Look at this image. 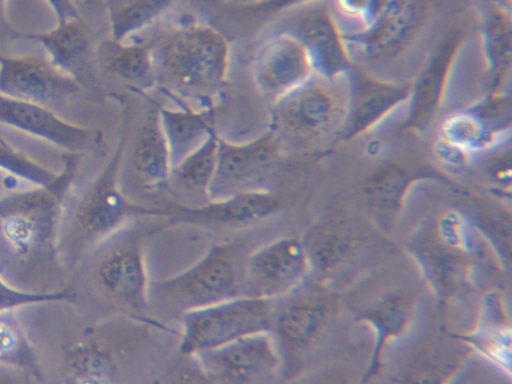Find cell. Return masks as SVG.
I'll return each mask as SVG.
<instances>
[{
  "mask_svg": "<svg viewBox=\"0 0 512 384\" xmlns=\"http://www.w3.org/2000/svg\"><path fill=\"white\" fill-rule=\"evenodd\" d=\"M0 372L17 375L26 384H43L20 306L0 311Z\"/></svg>",
  "mask_w": 512,
  "mask_h": 384,
  "instance_id": "e0dca14e",
  "label": "cell"
},
{
  "mask_svg": "<svg viewBox=\"0 0 512 384\" xmlns=\"http://www.w3.org/2000/svg\"><path fill=\"white\" fill-rule=\"evenodd\" d=\"M33 185L0 167V197Z\"/></svg>",
  "mask_w": 512,
  "mask_h": 384,
  "instance_id": "83f0119b",
  "label": "cell"
},
{
  "mask_svg": "<svg viewBox=\"0 0 512 384\" xmlns=\"http://www.w3.org/2000/svg\"><path fill=\"white\" fill-rule=\"evenodd\" d=\"M275 103L276 116L283 125L310 136L328 133L342 113L337 95L310 77Z\"/></svg>",
  "mask_w": 512,
  "mask_h": 384,
  "instance_id": "9a60e30c",
  "label": "cell"
},
{
  "mask_svg": "<svg viewBox=\"0 0 512 384\" xmlns=\"http://www.w3.org/2000/svg\"><path fill=\"white\" fill-rule=\"evenodd\" d=\"M52 8L57 23L79 20V13L73 0H46Z\"/></svg>",
  "mask_w": 512,
  "mask_h": 384,
  "instance_id": "4316f807",
  "label": "cell"
},
{
  "mask_svg": "<svg viewBox=\"0 0 512 384\" xmlns=\"http://www.w3.org/2000/svg\"><path fill=\"white\" fill-rule=\"evenodd\" d=\"M20 311L43 384L116 380L119 359L107 318L78 305L67 293L21 305Z\"/></svg>",
  "mask_w": 512,
  "mask_h": 384,
  "instance_id": "7a4b0ae2",
  "label": "cell"
},
{
  "mask_svg": "<svg viewBox=\"0 0 512 384\" xmlns=\"http://www.w3.org/2000/svg\"><path fill=\"white\" fill-rule=\"evenodd\" d=\"M312 63L306 47L287 33L269 38L259 49L253 78L260 92L276 102L309 77Z\"/></svg>",
  "mask_w": 512,
  "mask_h": 384,
  "instance_id": "7c38bea8",
  "label": "cell"
},
{
  "mask_svg": "<svg viewBox=\"0 0 512 384\" xmlns=\"http://www.w3.org/2000/svg\"><path fill=\"white\" fill-rule=\"evenodd\" d=\"M132 165L147 187L159 188L168 184L172 164L157 110L150 111L138 132Z\"/></svg>",
  "mask_w": 512,
  "mask_h": 384,
  "instance_id": "ac0fdd59",
  "label": "cell"
},
{
  "mask_svg": "<svg viewBox=\"0 0 512 384\" xmlns=\"http://www.w3.org/2000/svg\"><path fill=\"white\" fill-rule=\"evenodd\" d=\"M78 80L49 59L36 55H0V93L54 112L80 91Z\"/></svg>",
  "mask_w": 512,
  "mask_h": 384,
  "instance_id": "30bf717a",
  "label": "cell"
},
{
  "mask_svg": "<svg viewBox=\"0 0 512 384\" xmlns=\"http://www.w3.org/2000/svg\"><path fill=\"white\" fill-rule=\"evenodd\" d=\"M23 37L39 42L46 50L49 61L56 68L76 78V73L88 51V39L79 20L57 23L49 31L27 34Z\"/></svg>",
  "mask_w": 512,
  "mask_h": 384,
  "instance_id": "44dd1931",
  "label": "cell"
},
{
  "mask_svg": "<svg viewBox=\"0 0 512 384\" xmlns=\"http://www.w3.org/2000/svg\"><path fill=\"white\" fill-rule=\"evenodd\" d=\"M174 0H106L111 40L122 42L143 30Z\"/></svg>",
  "mask_w": 512,
  "mask_h": 384,
  "instance_id": "603a6c76",
  "label": "cell"
},
{
  "mask_svg": "<svg viewBox=\"0 0 512 384\" xmlns=\"http://www.w3.org/2000/svg\"><path fill=\"white\" fill-rule=\"evenodd\" d=\"M303 269V252L295 240L262 245L244 258L243 294L274 299L293 287Z\"/></svg>",
  "mask_w": 512,
  "mask_h": 384,
  "instance_id": "8fae6325",
  "label": "cell"
},
{
  "mask_svg": "<svg viewBox=\"0 0 512 384\" xmlns=\"http://www.w3.org/2000/svg\"><path fill=\"white\" fill-rule=\"evenodd\" d=\"M311 1L314 0H260L246 5V8L262 14H275Z\"/></svg>",
  "mask_w": 512,
  "mask_h": 384,
  "instance_id": "484cf974",
  "label": "cell"
},
{
  "mask_svg": "<svg viewBox=\"0 0 512 384\" xmlns=\"http://www.w3.org/2000/svg\"><path fill=\"white\" fill-rule=\"evenodd\" d=\"M203 376L214 383H264L279 365L273 334L258 332L191 355Z\"/></svg>",
  "mask_w": 512,
  "mask_h": 384,
  "instance_id": "ba28073f",
  "label": "cell"
},
{
  "mask_svg": "<svg viewBox=\"0 0 512 384\" xmlns=\"http://www.w3.org/2000/svg\"><path fill=\"white\" fill-rule=\"evenodd\" d=\"M149 286L141 238L125 226L85 255L71 272L66 293L96 313L112 305L142 310L149 307Z\"/></svg>",
  "mask_w": 512,
  "mask_h": 384,
  "instance_id": "5b68a950",
  "label": "cell"
},
{
  "mask_svg": "<svg viewBox=\"0 0 512 384\" xmlns=\"http://www.w3.org/2000/svg\"><path fill=\"white\" fill-rule=\"evenodd\" d=\"M284 26L283 33L295 37L306 47L312 67L319 65L333 72L342 65L336 27L324 3L314 0L294 7Z\"/></svg>",
  "mask_w": 512,
  "mask_h": 384,
  "instance_id": "2e32d148",
  "label": "cell"
},
{
  "mask_svg": "<svg viewBox=\"0 0 512 384\" xmlns=\"http://www.w3.org/2000/svg\"><path fill=\"white\" fill-rule=\"evenodd\" d=\"M0 167L34 185L48 184L58 174L1 137Z\"/></svg>",
  "mask_w": 512,
  "mask_h": 384,
  "instance_id": "cb8c5ba5",
  "label": "cell"
},
{
  "mask_svg": "<svg viewBox=\"0 0 512 384\" xmlns=\"http://www.w3.org/2000/svg\"><path fill=\"white\" fill-rule=\"evenodd\" d=\"M84 153H61L62 167L48 184L0 197V278L31 295L66 293L68 273L58 250L63 200L82 165Z\"/></svg>",
  "mask_w": 512,
  "mask_h": 384,
  "instance_id": "6da1fadb",
  "label": "cell"
},
{
  "mask_svg": "<svg viewBox=\"0 0 512 384\" xmlns=\"http://www.w3.org/2000/svg\"><path fill=\"white\" fill-rule=\"evenodd\" d=\"M278 207L268 190H253L190 206L172 204L159 208V216L175 222L208 227H241L264 220Z\"/></svg>",
  "mask_w": 512,
  "mask_h": 384,
  "instance_id": "4fadbf2b",
  "label": "cell"
},
{
  "mask_svg": "<svg viewBox=\"0 0 512 384\" xmlns=\"http://www.w3.org/2000/svg\"><path fill=\"white\" fill-rule=\"evenodd\" d=\"M66 294V293H63ZM61 295V294H58ZM57 295L50 296H41V295H31L18 292L13 290L8 285H6L0 278V311L21 306L30 302L46 299L49 297H53Z\"/></svg>",
  "mask_w": 512,
  "mask_h": 384,
  "instance_id": "d4e9b609",
  "label": "cell"
},
{
  "mask_svg": "<svg viewBox=\"0 0 512 384\" xmlns=\"http://www.w3.org/2000/svg\"><path fill=\"white\" fill-rule=\"evenodd\" d=\"M3 2V0H0V4Z\"/></svg>",
  "mask_w": 512,
  "mask_h": 384,
  "instance_id": "f1b7e54d",
  "label": "cell"
},
{
  "mask_svg": "<svg viewBox=\"0 0 512 384\" xmlns=\"http://www.w3.org/2000/svg\"><path fill=\"white\" fill-rule=\"evenodd\" d=\"M242 269L230 244L212 245L185 270L150 282L149 305L180 317L186 311L241 295Z\"/></svg>",
  "mask_w": 512,
  "mask_h": 384,
  "instance_id": "8992f818",
  "label": "cell"
},
{
  "mask_svg": "<svg viewBox=\"0 0 512 384\" xmlns=\"http://www.w3.org/2000/svg\"><path fill=\"white\" fill-rule=\"evenodd\" d=\"M276 153L277 141L273 130L241 143L230 142L219 136L216 169L209 189L210 200L246 191L265 190L262 184Z\"/></svg>",
  "mask_w": 512,
  "mask_h": 384,
  "instance_id": "9c48e42d",
  "label": "cell"
},
{
  "mask_svg": "<svg viewBox=\"0 0 512 384\" xmlns=\"http://www.w3.org/2000/svg\"><path fill=\"white\" fill-rule=\"evenodd\" d=\"M273 299L241 294L180 316L179 348L183 354L221 346L258 332H271Z\"/></svg>",
  "mask_w": 512,
  "mask_h": 384,
  "instance_id": "52a82bcc",
  "label": "cell"
},
{
  "mask_svg": "<svg viewBox=\"0 0 512 384\" xmlns=\"http://www.w3.org/2000/svg\"><path fill=\"white\" fill-rule=\"evenodd\" d=\"M157 111L172 167L200 146L214 129L210 109L179 105L177 109L159 107Z\"/></svg>",
  "mask_w": 512,
  "mask_h": 384,
  "instance_id": "d6986e66",
  "label": "cell"
},
{
  "mask_svg": "<svg viewBox=\"0 0 512 384\" xmlns=\"http://www.w3.org/2000/svg\"><path fill=\"white\" fill-rule=\"evenodd\" d=\"M0 123L43 139L63 152L84 153L95 141L90 129L69 123L46 107L2 93Z\"/></svg>",
  "mask_w": 512,
  "mask_h": 384,
  "instance_id": "5bb4252c",
  "label": "cell"
},
{
  "mask_svg": "<svg viewBox=\"0 0 512 384\" xmlns=\"http://www.w3.org/2000/svg\"><path fill=\"white\" fill-rule=\"evenodd\" d=\"M102 48L104 63L112 73L142 89L156 86L153 48L150 44L111 40Z\"/></svg>",
  "mask_w": 512,
  "mask_h": 384,
  "instance_id": "7402d4cb",
  "label": "cell"
},
{
  "mask_svg": "<svg viewBox=\"0 0 512 384\" xmlns=\"http://www.w3.org/2000/svg\"><path fill=\"white\" fill-rule=\"evenodd\" d=\"M152 48L156 86L179 105L210 109L226 82V38L208 25L188 24L171 30Z\"/></svg>",
  "mask_w": 512,
  "mask_h": 384,
  "instance_id": "277c9868",
  "label": "cell"
},
{
  "mask_svg": "<svg viewBox=\"0 0 512 384\" xmlns=\"http://www.w3.org/2000/svg\"><path fill=\"white\" fill-rule=\"evenodd\" d=\"M125 141L90 181L75 177L62 204L58 250L68 276L96 245L115 234L135 216H158V208L130 202L119 184ZM69 280V279H68Z\"/></svg>",
  "mask_w": 512,
  "mask_h": 384,
  "instance_id": "3957f363",
  "label": "cell"
},
{
  "mask_svg": "<svg viewBox=\"0 0 512 384\" xmlns=\"http://www.w3.org/2000/svg\"><path fill=\"white\" fill-rule=\"evenodd\" d=\"M219 135L215 128L194 151L171 169L167 185L187 196L188 205H201L210 200L209 189L214 177Z\"/></svg>",
  "mask_w": 512,
  "mask_h": 384,
  "instance_id": "ffe728a7",
  "label": "cell"
}]
</instances>
